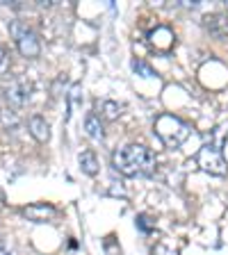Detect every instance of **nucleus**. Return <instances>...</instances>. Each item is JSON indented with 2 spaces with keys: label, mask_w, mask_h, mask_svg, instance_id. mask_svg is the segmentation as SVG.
Instances as JSON below:
<instances>
[{
  "label": "nucleus",
  "mask_w": 228,
  "mask_h": 255,
  "mask_svg": "<svg viewBox=\"0 0 228 255\" xmlns=\"http://www.w3.org/2000/svg\"><path fill=\"white\" fill-rule=\"evenodd\" d=\"M112 164L119 173L135 178V175H146L153 171L155 166V155L151 153V148L142 146V143H128L123 148L114 150L112 155Z\"/></svg>",
  "instance_id": "obj_1"
},
{
  "label": "nucleus",
  "mask_w": 228,
  "mask_h": 255,
  "mask_svg": "<svg viewBox=\"0 0 228 255\" xmlns=\"http://www.w3.org/2000/svg\"><path fill=\"white\" fill-rule=\"evenodd\" d=\"M190 123H185L174 114H160L155 119V134L167 148H178L181 143H185L190 137Z\"/></svg>",
  "instance_id": "obj_2"
},
{
  "label": "nucleus",
  "mask_w": 228,
  "mask_h": 255,
  "mask_svg": "<svg viewBox=\"0 0 228 255\" xmlns=\"http://www.w3.org/2000/svg\"><path fill=\"white\" fill-rule=\"evenodd\" d=\"M9 32H11V37H14V41H16L18 53H21L23 57H27V59L39 57V53H41V43H39L37 34H34L30 27L23 25L21 21H14L9 25Z\"/></svg>",
  "instance_id": "obj_3"
},
{
  "label": "nucleus",
  "mask_w": 228,
  "mask_h": 255,
  "mask_svg": "<svg viewBox=\"0 0 228 255\" xmlns=\"http://www.w3.org/2000/svg\"><path fill=\"white\" fill-rule=\"evenodd\" d=\"M197 162H199V166L210 175H226L228 173L226 159H224V155L219 153V148L215 143L201 146V150H199V155H197Z\"/></svg>",
  "instance_id": "obj_4"
},
{
  "label": "nucleus",
  "mask_w": 228,
  "mask_h": 255,
  "mask_svg": "<svg viewBox=\"0 0 228 255\" xmlns=\"http://www.w3.org/2000/svg\"><path fill=\"white\" fill-rule=\"evenodd\" d=\"M5 98L11 107H23L30 101V85L23 80H11L5 87Z\"/></svg>",
  "instance_id": "obj_5"
},
{
  "label": "nucleus",
  "mask_w": 228,
  "mask_h": 255,
  "mask_svg": "<svg viewBox=\"0 0 228 255\" xmlns=\"http://www.w3.org/2000/svg\"><path fill=\"white\" fill-rule=\"evenodd\" d=\"M23 217L32 223H46L48 219L55 217V207L48 205V203H34V205L23 210Z\"/></svg>",
  "instance_id": "obj_6"
},
{
  "label": "nucleus",
  "mask_w": 228,
  "mask_h": 255,
  "mask_svg": "<svg viewBox=\"0 0 228 255\" xmlns=\"http://www.w3.org/2000/svg\"><path fill=\"white\" fill-rule=\"evenodd\" d=\"M149 39L155 46V50H160V53H169V48L174 46V34H171L169 27H155L149 34Z\"/></svg>",
  "instance_id": "obj_7"
},
{
  "label": "nucleus",
  "mask_w": 228,
  "mask_h": 255,
  "mask_svg": "<svg viewBox=\"0 0 228 255\" xmlns=\"http://www.w3.org/2000/svg\"><path fill=\"white\" fill-rule=\"evenodd\" d=\"M206 27H208V32H210L213 37H217V39H226L228 37V18L226 16H219V14L208 16Z\"/></svg>",
  "instance_id": "obj_8"
},
{
  "label": "nucleus",
  "mask_w": 228,
  "mask_h": 255,
  "mask_svg": "<svg viewBox=\"0 0 228 255\" xmlns=\"http://www.w3.org/2000/svg\"><path fill=\"white\" fill-rule=\"evenodd\" d=\"M27 128H30L32 137L37 139V141H48V137H50V132H48V123L43 117H32L30 123H27Z\"/></svg>",
  "instance_id": "obj_9"
},
{
  "label": "nucleus",
  "mask_w": 228,
  "mask_h": 255,
  "mask_svg": "<svg viewBox=\"0 0 228 255\" xmlns=\"http://www.w3.org/2000/svg\"><path fill=\"white\" fill-rule=\"evenodd\" d=\"M78 162H80V169L85 171L87 175H96V173H98V159H96V155L91 153V150L80 153Z\"/></svg>",
  "instance_id": "obj_10"
},
{
  "label": "nucleus",
  "mask_w": 228,
  "mask_h": 255,
  "mask_svg": "<svg viewBox=\"0 0 228 255\" xmlns=\"http://www.w3.org/2000/svg\"><path fill=\"white\" fill-rule=\"evenodd\" d=\"M85 128H87V134H89L94 141H103V126H101V121H98L96 114H87Z\"/></svg>",
  "instance_id": "obj_11"
},
{
  "label": "nucleus",
  "mask_w": 228,
  "mask_h": 255,
  "mask_svg": "<svg viewBox=\"0 0 228 255\" xmlns=\"http://www.w3.org/2000/svg\"><path fill=\"white\" fill-rule=\"evenodd\" d=\"M133 71L137 75H142V78H155V71L146 62H142V59H133Z\"/></svg>",
  "instance_id": "obj_12"
},
{
  "label": "nucleus",
  "mask_w": 228,
  "mask_h": 255,
  "mask_svg": "<svg viewBox=\"0 0 228 255\" xmlns=\"http://www.w3.org/2000/svg\"><path fill=\"white\" fill-rule=\"evenodd\" d=\"M103 114H105V119H110V121H114V119L121 114V105H117V103H103Z\"/></svg>",
  "instance_id": "obj_13"
},
{
  "label": "nucleus",
  "mask_w": 228,
  "mask_h": 255,
  "mask_svg": "<svg viewBox=\"0 0 228 255\" xmlns=\"http://www.w3.org/2000/svg\"><path fill=\"white\" fill-rule=\"evenodd\" d=\"M137 228L144 230V233H151V230H153V223L149 221V217H146V214H139V217H137Z\"/></svg>",
  "instance_id": "obj_14"
},
{
  "label": "nucleus",
  "mask_w": 228,
  "mask_h": 255,
  "mask_svg": "<svg viewBox=\"0 0 228 255\" xmlns=\"http://www.w3.org/2000/svg\"><path fill=\"white\" fill-rule=\"evenodd\" d=\"M153 255H178V253H176V249H169L167 244H158L153 249Z\"/></svg>",
  "instance_id": "obj_15"
},
{
  "label": "nucleus",
  "mask_w": 228,
  "mask_h": 255,
  "mask_svg": "<svg viewBox=\"0 0 228 255\" xmlns=\"http://www.w3.org/2000/svg\"><path fill=\"white\" fill-rule=\"evenodd\" d=\"M114 237H107V242H105V249H107V253L110 255H121V251L119 249H114V242H112Z\"/></svg>",
  "instance_id": "obj_16"
},
{
  "label": "nucleus",
  "mask_w": 228,
  "mask_h": 255,
  "mask_svg": "<svg viewBox=\"0 0 228 255\" xmlns=\"http://www.w3.org/2000/svg\"><path fill=\"white\" fill-rule=\"evenodd\" d=\"M5 62V53H2V46H0V64Z\"/></svg>",
  "instance_id": "obj_17"
},
{
  "label": "nucleus",
  "mask_w": 228,
  "mask_h": 255,
  "mask_svg": "<svg viewBox=\"0 0 228 255\" xmlns=\"http://www.w3.org/2000/svg\"><path fill=\"white\" fill-rule=\"evenodd\" d=\"M5 255H16V253H5Z\"/></svg>",
  "instance_id": "obj_18"
}]
</instances>
